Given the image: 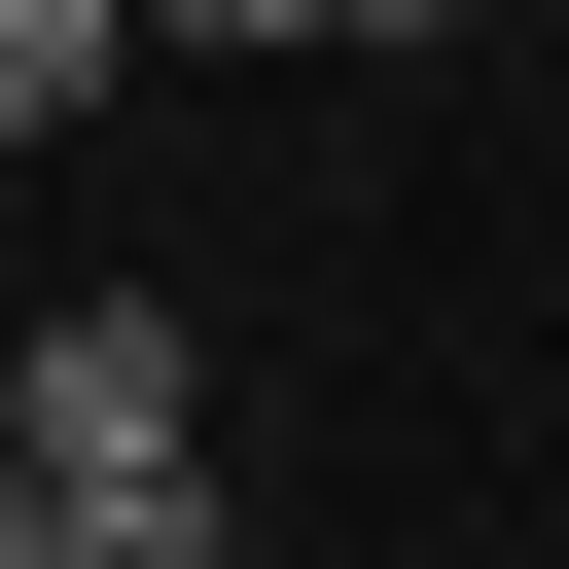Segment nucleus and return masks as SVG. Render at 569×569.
<instances>
[{
    "instance_id": "nucleus-2",
    "label": "nucleus",
    "mask_w": 569,
    "mask_h": 569,
    "mask_svg": "<svg viewBox=\"0 0 569 569\" xmlns=\"http://www.w3.org/2000/svg\"><path fill=\"white\" fill-rule=\"evenodd\" d=\"M107 71H142V0H0V142H71Z\"/></svg>"
},
{
    "instance_id": "nucleus-1",
    "label": "nucleus",
    "mask_w": 569,
    "mask_h": 569,
    "mask_svg": "<svg viewBox=\"0 0 569 569\" xmlns=\"http://www.w3.org/2000/svg\"><path fill=\"white\" fill-rule=\"evenodd\" d=\"M0 462H36L71 533H178V498H213V320H178V284H71V320H0Z\"/></svg>"
},
{
    "instance_id": "nucleus-4",
    "label": "nucleus",
    "mask_w": 569,
    "mask_h": 569,
    "mask_svg": "<svg viewBox=\"0 0 569 569\" xmlns=\"http://www.w3.org/2000/svg\"><path fill=\"white\" fill-rule=\"evenodd\" d=\"M71 569H284V533H249V498H178V533H71Z\"/></svg>"
},
{
    "instance_id": "nucleus-3",
    "label": "nucleus",
    "mask_w": 569,
    "mask_h": 569,
    "mask_svg": "<svg viewBox=\"0 0 569 569\" xmlns=\"http://www.w3.org/2000/svg\"><path fill=\"white\" fill-rule=\"evenodd\" d=\"M142 36H178V71H284V36H356V0H142Z\"/></svg>"
},
{
    "instance_id": "nucleus-5",
    "label": "nucleus",
    "mask_w": 569,
    "mask_h": 569,
    "mask_svg": "<svg viewBox=\"0 0 569 569\" xmlns=\"http://www.w3.org/2000/svg\"><path fill=\"white\" fill-rule=\"evenodd\" d=\"M356 36H427V0H356Z\"/></svg>"
}]
</instances>
